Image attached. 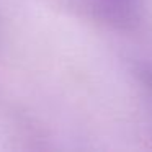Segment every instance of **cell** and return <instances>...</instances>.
<instances>
[{
	"mask_svg": "<svg viewBox=\"0 0 152 152\" xmlns=\"http://www.w3.org/2000/svg\"><path fill=\"white\" fill-rule=\"evenodd\" d=\"M108 2H113V4H118V2H123V0H108Z\"/></svg>",
	"mask_w": 152,
	"mask_h": 152,
	"instance_id": "obj_1",
	"label": "cell"
}]
</instances>
